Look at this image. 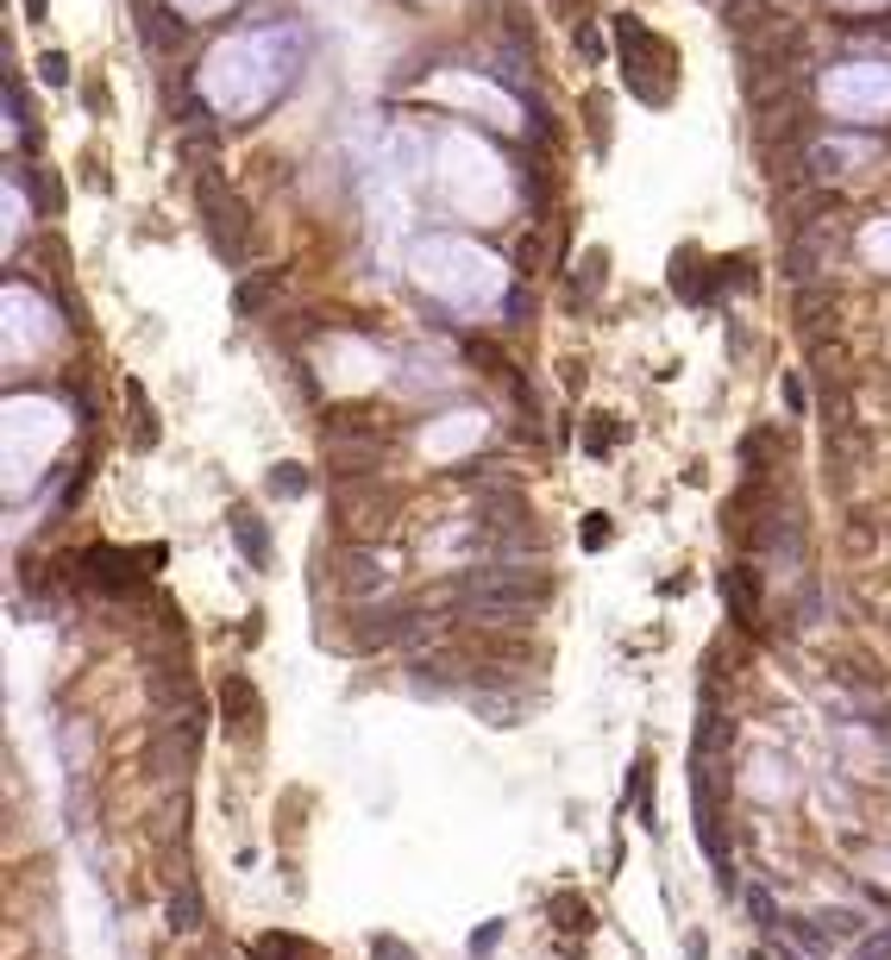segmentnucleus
Masks as SVG:
<instances>
[{"label": "nucleus", "mask_w": 891, "mask_h": 960, "mask_svg": "<svg viewBox=\"0 0 891 960\" xmlns=\"http://www.w3.org/2000/svg\"><path fill=\"white\" fill-rule=\"evenodd\" d=\"M615 45H622V76H628V95L647 107L672 101V76H678V51L665 45L660 32H647L635 13H615Z\"/></svg>", "instance_id": "1"}, {"label": "nucleus", "mask_w": 891, "mask_h": 960, "mask_svg": "<svg viewBox=\"0 0 891 960\" xmlns=\"http://www.w3.org/2000/svg\"><path fill=\"white\" fill-rule=\"evenodd\" d=\"M195 207H202V232L214 245V257L220 264H245L252 257V214L239 202V189L220 170H195Z\"/></svg>", "instance_id": "2"}, {"label": "nucleus", "mask_w": 891, "mask_h": 960, "mask_svg": "<svg viewBox=\"0 0 891 960\" xmlns=\"http://www.w3.org/2000/svg\"><path fill=\"white\" fill-rule=\"evenodd\" d=\"M722 603H729V615H735V628L760 634V565H729L722 572Z\"/></svg>", "instance_id": "3"}, {"label": "nucleus", "mask_w": 891, "mask_h": 960, "mask_svg": "<svg viewBox=\"0 0 891 960\" xmlns=\"http://www.w3.org/2000/svg\"><path fill=\"white\" fill-rule=\"evenodd\" d=\"M132 20H139V38H145V51H152V57H177L182 38H189V26H182L164 0H139V7H132Z\"/></svg>", "instance_id": "4"}, {"label": "nucleus", "mask_w": 891, "mask_h": 960, "mask_svg": "<svg viewBox=\"0 0 891 960\" xmlns=\"http://www.w3.org/2000/svg\"><path fill=\"white\" fill-rule=\"evenodd\" d=\"M82 578L95 584V590H107V597H127V590H139V565H132V553H113V547H95V553H82Z\"/></svg>", "instance_id": "5"}, {"label": "nucleus", "mask_w": 891, "mask_h": 960, "mask_svg": "<svg viewBox=\"0 0 891 960\" xmlns=\"http://www.w3.org/2000/svg\"><path fill=\"white\" fill-rule=\"evenodd\" d=\"M333 503H339V528H371V521L383 528V508L396 503V496H389V490H377V478L364 483V490H352V483L339 478Z\"/></svg>", "instance_id": "6"}, {"label": "nucleus", "mask_w": 891, "mask_h": 960, "mask_svg": "<svg viewBox=\"0 0 891 960\" xmlns=\"http://www.w3.org/2000/svg\"><path fill=\"white\" fill-rule=\"evenodd\" d=\"M715 264H703V252H697V245H685V252L672 257V289H678V296H685L690 308H710L715 302Z\"/></svg>", "instance_id": "7"}, {"label": "nucleus", "mask_w": 891, "mask_h": 960, "mask_svg": "<svg viewBox=\"0 0 891 960\" xmlns=\"http://www.w3.org/2000/svg\"><path fill=\"white\" fill-rule=\"evenodd\" d=\"M220 709H227V729L239 734V741H257V729H264V697L252 691V679L220 684Z\"/></svg>", "instance_id": "8"}, {"label": "nucleus", "mask_w": 891, "mask_h": 960, "mask_svg": "<svg viewBox=\"0 0 891 960\" xmlns=\"http://www.w3.org/2000/svg\"><path fill=\"white\" fill-rule=\"evenodd\" d=\"M383 578H389V572H383V559L371 553V547H346V553H339V590H346V597H377Z\"/></svg>", "instance_id": "9"}, {"label": "nucleus", "mask_w": 891, "mask_h": 960, "mask_svg": "<svg viewBox=\"0 0 891 960\" xmlns=\"http://www.w3.org/2000/svg\"><path fill=\"white\" fill-rule=\"evenodd\" d=\"M553 264H559V252H553V232L546 227H528L521 239H515V277L534 283L540 271H553Z\"/></svg>", "instance_id": "10"}, {"label": "nucleus", "mask_w": 891, "mask_h": 960, "mask_svg": "<svg viewBox=\"0 0 891 960\" xmlns=\"http://www.w3.org/2000/svg\"><path fill=\"white\" fill-rule=\"evenodd\" d=\"M232 540H239V553H245V565H264L270 559V533H264V521H257L252 508H232L227 515Z\"/></svg>", "instance_id": "11"}, {"label": "nucleus", "mask_w": 891, "mask_h": 960, "mask_svg": "<svg viewBox=\"0 0 891 960\" xmlns=\"http://www.w3.org/2000/svg\"><path fill=\"white\" fill-rule=\"evenodd\" d=\"M603 283H610V252H597V245H590V252L578 257V271H571V308H585Z\"/></svg>", "instance_id": "12"}, {"label": "nucleus", "mask_w": 891, "mask_h": 960, "mask_svg": "<svg viewBox=\"0 0 891 960\" xmlns=\"http://www.w3.org/2000/svg\"><path fill=\"white\" fill-rule=\"evenodd\" d=\"M628 797H635L640 829H660V816H653V759H647V754H640L635 772H628Z\"/></svg>", "instance_id": "13"}, {"label": "nucleus", "mask_w": 891, "mask_h": 960, "mask_svg": "<svg viewBox=\"0 0 891 960\" xmlns=\"http://www.w3.org/2000/svg\"><path fill=\"white\" fill-rule=\"evenodd\" d=\"M270 296H277V271H257V277H245L239 289H232V314H245V321H252Z\"/></svg>", "instance_id": "14"}, {"label": "nucleus", "mask_w": 891, "mask_h": 960, "mask_svg": "<svg viewBox=\"0 0 891 960\" xmlns=\"http://www.w3.org/2000/svg\"><path fill=\"white\" fill-rule=\"evenodd\" d=\"M585 127H590V152L603 157L610 152V95H603V88L585 95Z\"/></svg>", "instance_id": "15"}, {"label": "nucleus", "mask_w": 891, "mask_h": 960, "mask_svg": "<svg viewBox=\"0 0 891 960\" xmlns=\"http://www.w3.org/2000/svg\"><path fill=\"white\" fill-rule=\"evenodd\" d=\"M257 960H321V948L302 941V935H264V941H257Z\"/></svg>", "instance_id": "16"}, {"label": "nucleus", "mask_w": 891, "mask_h": 960, "mask_svg": "<svg viewBox=\"0 0 891 960\" xmlns=\"http://www.w3.org/2000/svg\"><path fill=\"white\" fill-rule=\"evenodd\" d=\"M32 189H38V214H63V177L51 164H32Z\"/></svg>", "instance_id": "17"}, {"label": "nucleus", "mask_w": 891, "mask_h": 960, "mask_svg": "<svg viewBox=\"0 0 891 960\" xmlns=\"http://www.w3.org/2000/svg\"><path fill=\"white\" fill-rule=\"evenodd\" d=\"M195 923H202V898H195V885H182L170 898V929H195Z\"/></svg>", "instance_id": "18"}, {"label": "nucleus", "mask_w": 891, "mask_h": 960, "mask_svg": "<svg viewBox=\"0 0 891 960\" xmlns=\"http://www.w3.org/2000/svg\"><path fill=\"white\" fill-rule=\"evenodd\" d=\"M615 440H622V421H610V415H597V421L585 428V453H597V458H603V453L615 446Z\"/></svg>", "instance_id": "19"}, {"label": "nucleus", "mask_w": 891, "mask_h": 960, "mask_svg": "<svg viewBox=\"0 0 891 960\" xmlns=\"http://www.w3.org/2000/svg\"><path fill=\"white\" fill-rule=\"evenodd\" d=\"M270 490H277V496H302L308 471H302V465H277V471H270Z\"/></svg>", "instance_id": "20"}, {"label": "nucleus", "mask_w": 891, "mask_h": 960, "mask_svg": "<svg viewBox=\"0 0 891 960\" xmlns=\"http://www.w3.org/2000/svg\"><path fill=\"white\" fill-rule=\"evenodd\" d=\"M571 51L585 57V63H603V32H597V26H578V32H571Z\"/></svg>", "instance_id": "21"}, {"label": "nucleus", "mask_w": 891, "mask_h": 960, "mask_svg": "<svg viewBox=\"0 0 891 960\" xmlns=\"http://www.w3.org/2000/svg\"><path fill=\"white\" fill-rule=\"evenodd\" d=\"M38 76L51 82V88H70V57H63V51H45V57H38Z\"/></svg>", "instance_id": "22"}, {"label": "nucleus", "mask_w": 891, "mask_h": 960, "mask_svg": "<svg viewBox=\"0 0 891 960\" xmlns=\"http://www.w3.org/2000/svg\"><path fill=\"white\" fill-rule=\"evenodd\" d=\"M371 960H414V955H408V941H396V935H371Z\"/></svg>", "instance_id": "23"}, {"label": "nucleus", "mask_w": 891, "mask_h": 960, "mask_svg": "<svg viewBox=\"0 0 891 960\" xmlns=\"http://www.w3.org/2000/svg\"><path fill=\"white\" fill-rule=\"evenodd\" d=\"M585 923H590L585 898H559V929H585Z\"/></svg>", "instance_id": "24"}, {"label": "nucleus", "mask_w": 891, "mask_h": 960, "mask_svg": "<svg viewBox=\"0 0 891 960\" xmlns=\"http://www.w3.org/2000/svg\"><path fill=\"white\" fill-rule=\"evenodd\" d=\"M854 960H891V929L866 935V941H860V955H854Z\"/></svg>", "instance_id": "25"}, {"label": "nucleus", "mask_w": 891, "mask_h": 960, "mask_svg": "<svg viewBox=\"0 0 891 960\" xmlns=\"http://www.w3.org/2000/svg\"><path fill=\"white\" fill-rule=\"evenodd\" d=\"M528 314H534V302H528V296H521V289H509V302H503V321H509V327H521V321H528Z\"/></svg>", "instance_id": "26"}, {"label": "nucleus", "mask_w": 891, "mask_h": 960, "mask_svg": "<svg viewBox=\"0 0 891 960\" xmlns=\"http://www.w3.org/2000/svg\"><path fill=\"white\" fill-rule=\"evenodd\" d=\"M585 7H590V0H553V13H559V20H571V26H585Z\"/></svg>", "instance_id": "27"}, {"label": "nucleus", "mask_w": 891, "mask_h": 960, "mask_svg": "<svg viewBox=\"0 0 891 960\" xmlns=\"http://www.w3.org/2000/svg\"><path fill=\"white\" fill-rule=\"evenodd\" d=\"M785 408H791V415H804V408H810V403H804V377H785Z\"/></svg>", "instance_id": "28"}, {"label": "nucleus", "mask_w": 891, "mask_h": 960, "mask_svg": "<svg viewBox=\"0 0 891 960\" xmlns=\"http://www.w3.org/2000/svg\"><path fill=\"white\" fill-rule=\"evenodd\" d=\"M585 547H610V521H590V528H585Z\"/></svg>", "instance_id": "29"}, {"label": "nucleus", "mask_w": 891, "mask_h": 960, "mask_svg": "<svg viewBox=\"0 0 891 960\" xmlns=\"http://www.w3.org/2000/svg\"><path fill=\"white\" fill-rule=\"evenodd\" d=\"M51 13V0H26V20H45Z\"/></svg>", "instance_id": "30"}]
</instances>
